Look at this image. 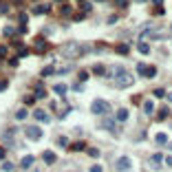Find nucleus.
<instances>
[{
	"mask_svg": "<svg viewBox=\"0 0 172 172\" xmlns=\"http://www.w3.org/2000/svg\"><path fill=\"white\" fill-rule=\"evenodd\" d=\"M91 110L95 115H108L110 113V106H108V102H104V99H95L91 104Z\"/></svg>",
	"mask_w": 172,
	"mask_h": 172,
	"instance_id": "f257e3e1",
	"label": "nucleus"
},
{
	"mask_svg": "<svg viewBox=\"0 0 172 172\" xmlns=\"http://www.w3.org/2000/svg\"><path fill=\"white\" fill-rule=\"evenodd\" d=\"M115 80H117V82H115V84H117V88H126V86H130V84H132V75H130L128 71H124V73H121V75H117Z\"/></svg>",
	"mask_w": 172,
	"mask_h": 172,
	"instance_id": "f03ea898",
	"label": "nucleus"
},
{
	"mask_svg": "<svg viewBox=\"0 0 172 172\" xmlns=\"http://www.w3.org/2000/svg\"><path fill=\"white\" fill-rule=\"evenodd\" d=\"M24 135H27V139H31V141H38L42 137V130L38 128V126H29V128H24Z\"/></svg>",
	"mask_w": 172,
	"mask_h": 172,
	"instance_id": "7ed1b4c3",
	"label": "nucleus"
},
{
	"mask_svg": "<svg viewBox=\"0 0 172 172\" xmlns=\"http://www.w3.org/2000/svg\"><path fill=\"white\" fill-rule=\"evenodd\" d=\"M130 166H132V161H130L128 157H119L117 161H115V168H117L119 172H128V170H130Z\"/></svg>",
	"mask_w": 172,
	"mask_h": 172,
	"instance_id": "20e7f679",
	"label": "nucleus"
},
{
	"mask_svg": "<svg viewBox=\"0 0 172 172\" xmlns=\"http://www.w3.org/2000/svg\"><path fill=\"white\" fill-rule=\"evenodd\" d=\"M62 53H64V55H69V57H73V55H80L82 49H80L77 44H66L64 49H62Z\"/></svg>",
	"mask_w": 172,
	"mask_h": 172,
	"instance_id": "39448f33",
	"label": "nucleus"
},
{
	"mask_svg": "<svg viewBox=\"0 0 172 172\" xmlns=\"http://www.w3.org/2000/svg\"><path fill=\"white\" fill-rule=\"evenodd\" d=\"M102 126L106 128L108 132H117V124H115V119H108V117H106V119L102 121Z\"/></svg>",
	"mask_w": 172,
	"mask_h": 172,
	"instance_id": "423d86ee",
	"label": "nucleus"
},
{
	"mask_svg": "<svg viewBox=\"0 0 172 172\" xmlns=\"http://www.w3.org/2000/svg\"><path fill=\"white\" fill-rule=\"evenodd\" d=\"M155 141L159 143V146H166V143H168V135H166V132H157V135H155Z\"/></svg>",
	"mask_w": 172,
	"mask_h": 172,
	"instance_id": "0eeeda50",
	"label": "nucleus"
},
{
	"mask_svg": "<svg viewBox=\"0 0 172 172\" xmlns=\"http://www.w3.org/2000/svg\"><path fill=\"white\" fill-rule=\"evenodd\" d=\"M161 161H163V157H161V155H152L150 157V163H152V168H161Z\"/></svg>",
	"mask_w": 172,
	"mask_h": 172,
	"instance_id": "6e6552de",
	"label": "nucleus"
},
{
	"mask_svg": "<svg viewBox=\"0 0 172 172\" xmlns=\"http://www.w3.org/2000/svg\"><path fill=\"white\" fill-rule=\"evenodd\" d=\"M33 161H35V159H33L31 155H27V157H22V161H20V166H22V168L27 170V168H31V166H33Z\"/></svg>",
	"mask_w": 172,
	"mask_h": 172,
	"instance_id": "1a4fd4ad",
	"label": "nucleus"
},
{
	"mask_svg": "<svg viewBox=\"0 0 172 172\" xmlns=\"http://www.w3.org/2000/svg\"><path fill=\"white\" fill-rule=\"evenodd\" d=\"M33 115H35V119H38V121H44V124H46V121L51 119V117H49V115H46L44 110H35Z\"/></svg>",
	"mask_w": 172,
	"mask_h": 172,
	"instance_id": "9d476101",
	"label": "nucleus"
},
{
	"mask_svg": "<svg viewBox=\"0 0 172 172\" xmlns=\"http://www.w3.org/2000/svg\"><path fill=\"white\" fill-rule=\"evenodd\" d=\"M143 113H146V115H152V113H155V104H152L150 99L143 102Z\"/></svg>",
	"mask_w": 172,
	"mask_h": 172,
	"instance_id": "9b49d317",
	"label": "nucleus"
},
{
	"mask_svg": "<svg viewBox=\"0 0 172 172\" xmlns=\"http://www.w3.org/2000/svg\"><path fill=\"white\" fill-rule=\"evenodd\" d=\"M42 159H44V161H46V163H49V166H51V163H55V155H53L51 150H46L44 155H42Z\"/></svg>",
	"mask_w": 172,
	"mask_h": 172,
	"instance_id": "f8f14e48",
	"label": "nucleus"
},
{
	"mask_svg": "<svg viewBox=\"0 0 172 172\" xmlns=\"http://www.w3.org/2000/svg\"><path fill=\"white\" fill-rule=\"evenodd\" d=\"M53 91H55L57 95H64L69 88H66V84H55V86H53Z\"/></svg>",
	"mask_w": 172,
	"mask_h": 172,
	"instance_id": "ddd939ff",
	"label": "nucleus"
},
{
	"mask_svg": "<svg viewBox=\"0 0 172 172\" xmlns=\"http://www.w3.org/2000/svg\"><path fill=\"white\" fill-rule=\"evenodd\" d=\"M117 119H119V121H126V119H128V110H126V108H119V110H117Z\"/></svg>",
	"mask_w": 172,
	"mask_h": 172,
	"instance_id": "4468645a",
	"label": "nucleus"
},
{
	"mask_svg": "<svg viewBox=\"0 0 172 172\" xmlns=\"http://www.w3.org/2000/svg\"><path fill=\"white\" fill-rule=\"evenodd\" d=\"M137 49H139V53H143V55H148V53H150V46H148L146 42H139Z\"/></svg>",
	"mask_w": 172,
	"mask_h": 172,
	"instance_id": "2eb2a0df",
	"label": "nucleus"
},
{
	"mask_svg": "<svg viewBox=\"0 0 172 172\" xmlns=\"http://www.w3.org/2000/svg\"><path fill=\"white\" fill-rule=\"evenodd\" d=\"M35 46H38V51H46V42L42 40V38H38V40H35Z\"/></svg>",
	"mask_w": 172,
	"mask_h": 172,
	"instance_id": "dca6fc26",
	"label": "nucleus"
},
{
	"mask_svg": "<svg viewBox=\"0 0 172 172\" xmlns=\"http://www.w3.org/2000/svg\"><path fill=\"white\" fill-rule=\"evenodd\" d=\"M33 11H35V13H46V11H49V5H38Z\"/></svg>",
	"mask_w": 172,
	"mask_h": 172,
	"instance_id": "f3484780",
	"label": "nucleus"
},
{
	"mask_svg": "<svg viewBox=\"0 0 172 172\" xmlns=\"http://www.w3.org/2000/svg\"><path fill=\"white\" fill-rule=\"evenodd\" d=\"M93 73H95V75H104V66H102V64H95V66H93Z\"/></svg>",
	"mask_w": 172,
	"mask_h": 172,
	"instance_id": "a211bd4d",
	"label": "nucleus"
},
{
	"mask_svg": "<svg viewBox=\"0 0 172 172\" xmlns=\"http://www.w3.org/2000/svg\"><path fill=\"white\" fill-rule=\"evenodd\" d=\"M2 170H5V172H13V163H11V161H5V163H2Z\"/></svg>",
	"mask_w": 172,
	"mask_h": 172,
	"instance_id": "6ab92c4d",
	"label": "nucleus"
},
{
	"mask_svg": "<svg viewBox=\"0 0 172 172\" xmlns=\"http://www.w3.org/2000/svg\"><path fill=\"white\" fill-rule=\"evenodd\" d=\"M24 117H27V108H20L16 113V119H24Z\"/></svg>",
	"mask_w": 172,
	"mask_h": 172,
	"instance_id": "aec40b11",
	"label": "nucleus"
},
{
	"mask_svg": "<svg viewBox=\"0 0 172 172\" xmlns=\"http://www.w3.org/2000/svg\"><path fill=\"white\" fill-rule=\"evenodd\" d=\"M117 53L126 55V53H128V46H126V44H119V46H117Z\"/></svg>",
	"mask_w": 172,
	"mask_h": 172,
	"instance_id": "412c9836",
	"label": "nucleus"
},
{
	"mask_svg": "<svg viewBox=\"0 0 172 172\" xmlns=\"http://www.w3.org/2000/svg\"><path fill=\"white\" fill-rule=\"evenodd\" d=\"M166 117H168V108H161L159 115H157V119H166Z\"/></svg>",
	"mask_w": 172,
	"mask_h": 172,
	"instance_id": "4be33fe9",
	"label": "nucleus"
},
{
	"mask_svg": "<svg viewBox=\"0 0 172 172\" xmlns=\"http://www.w3.org/2000/svg\"><path fill=\"white\" fill-rule=\"evenodd\" d=\"M51 73H55V69H53V66H46V69L42 71V75H51Z\"/></svg>",
	"mask_w": 172,
	"mask_h": 172,
	"instance_id": "5701e85b",
	"label": "nucleus"
},
{
	"mask_svg": "<svg viewBox=\"0 0 172 172\" xmlns=\"http://www.w3.org/2000/svg\"><path fill=\"white\" fill-rule=\"evenodd\" d=\"M71 150H84V143H73Z\"/></svg>",
	"mask_w": 172,
	"mask_h": 172,
	"instance_id": "b1692460",
	"label": "nucleus"
},
{
	"mask_svg": "<svg viewBox=\"0 0 172 172\" xmlns=\"http://www.w3.org/2000/svg\"><path fill=\"white\" fill-rule=\"evenodd\" d=\"M88 155H91V157H99V150H95V148H88Z\"/></svg>",
	"mask_w": 172,
	"mask_h": 172,
	"instance_id": "393cba45",
	"label": "nucleus"
},
{
	"mask_svg": "<svg viewBox=\"0 0 172 172\" xmlns=\"http://www.w3.org/2000/svg\"><path fill=\"white\" fill-rule=\"evenodd\" d=\"M86 80H88V73L82 71V73H80V82H86Z\"/></svg>",
	"mask_w": 172,
	"mask_h": 172,
	"instance_id": "a878e982",
	"label": "nucleus"
},
{
	"mask_svg": "<svg viewBox=\"0 0 172 172\" xmlns=\"http://www.w3.org/2000/svg\"><path fill=\"white\" fill-rule=\"evenodd\" d=\"M155 95H157V97H166V93L161 91V88H157V91H155Z\"/></svg>",
	"mask_w": 172,
	"mask_h": 172,
	"instance_id": "bb28decb",
	"label": "nucleus"
},
{
	"mask_svg": "<svg viewBox=\"0 0 172 172\" xmlns=\"http://www.w3.org/2000/svg\"><path fill=\"white\" fill-rule=\"evenodd\" d=\"M7 88V80H0V91H5Z\"/></svg>",
	"mask_w": 172,
	"mask_h": 172,
	"instance_id": "cd10ccee",
	"label": "nucleus"
},
{
	"mask_svg": "<svg viewBox=\"0 0 172 172\" xmlns=\"http://www.w3.org/2000/svg\"><path fill=\"white\" fill-rule=\"evenodd\" d=\"M91 172H102V168H99V166H93V168H91Z\"/></svg>",
	"mask_w": 172,
	"mask_h": 172,
	"instance_id": "c85d7f7f",
	"label": "nucleus"
},
{
	"mask_svg": "<svg viewBox=\"0 0 172 172\" xmlns=\"http://www.w3.org/2000/svg\"><path fill=\"white\" fill-rule=\"evenodd\" d=\"M0 55H7V46H0Z\"/></svg>",
	"mask_w": 172,
	"mask_h": 172,
	"instance_id": "c756f323",
	"label": "nucleus"
},
{
	"mask_svg": "<svg viewBox=\"0 0 172 172\" xmlns=\"http://www.w3.org/2000/svg\"><path fill=\"white\" fill-rule=\"evenodd\" d=\"M117 5L119 7H126V0H117Z\"/></svg>",
	"mask_w": 172,
	"mask_h": 172,
	"instance_id": "7c9ffc66",
	"label": "nucleus"
},
{
	"mask_svg": "<svg viewBox=\"0 0 172 172\" xmlns=\"http://www.w3.org/2000/svg\"><path fill=\"white\" fill-rule=\"evenodd\" d=\"M152 2H155V5H157V7H159V5H161V2H163V0H152Z\"/></svg>",
	"mask_w": 172,
	"mask_h": 172,
	"instance_id": "2f4dec72",
	"label": "nucleus"
},
{
	"mask_svg": "<svg viewBox=\"0 0 172 172\" xmlns=\"http://www.w3.org/2000/svg\"><path fill=\"white\" fill-rule=\"evenodd\" d=\"M5 157V148H0V159H2Z\"/></svg>",
	"mask_w": 172,
	"mask_h": 172,
	"instance_id": "473e14b6",
	"label": "nucleus"
},
{
	"mask_svg": "<svg viewBox=\"0 0 172 172\" xmlns=\"http://www.w3.org/2000/svg\"><path fill=\"white\" fill-rule=\"evenodd\" d=\"M168 99H170V102H172V93H168Z\"/></svg>",
	"mask_w": 172,
	"mask_h": 172,
	"instance_id": "72a5a7b5",
	"label": "nucleus"
},
{
	"mask_svg": "<svg viewBox=\"0 0 172 172\" xmlns=\"http://www.w3.org/2000/svg\"><path fill=\"white\" fill-rule=\"evenodd\" d=\"M135 2H146V0H135Z\"/></svg>",
	"mask_w": 172,
	"mask_h": 172,
	"instance_id": "f704fd0d",
	"label": "nucleus"
},
{
	"mask_svg": "<svg viewBox=\"0 0 172 172\" xmlns=\"http://www.w3.org/2000/svg\"><path fill=\"white\" fill-rule=\"evenodd\" d=\"M57 2H64V0H57Z\"/></svg>",
	"mask_w": 172,
	"mask_h": 172,
	"instance_id": "c9c22d12",
	"label": "nucleus"
},
{
	"mask_svg": "<svg viewBox=\"0 0 172 172\" xmlns=\"http://www.w3.org/2000/svg\"><path fill=\"white\" fill-rule=\"evenodd\" d=\"M97 2H102V0H97Z\"/></svg>",
	"mask_w": 172,
	"mask_h": 172,
	"instance_id": "e433bc0d",
	"label": "nucleus"
},
{
	"mask_svg": "<svg viewBox=\"0 0 172 172\" xmlns=\"http://www.w3.org/2000/svg\"><path fill=\"white\" fill-rule=\"evenodd\" d=\"M170 146H172V143H170Z\"/></svg>",
	"mask_w": 172,
	"mask_h": 172,
	"instance_id": "4c0bfd02",
	"label": "nucleus"
}]
</instances>
